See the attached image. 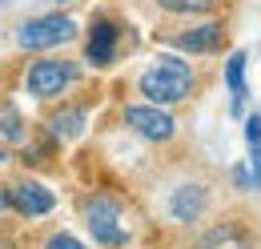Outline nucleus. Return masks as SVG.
I'll list each match as a JSON object with an SVG mask.
<instances>
[{"label":"nucleus","mask_w":261,"mask_h":249,"mask_svg":"<svg viewBox=\"0 0 261 249\" xmlns=\"http://www.w3.org/2000/svg\"><path fill=\"white\" fill-rule=\"evenodd\" d=\"M161 40H169L181 53H221L225 24L221 20H205V24H193V29H185V32H161Z\"/></svg>","instance_id":"nucleus-8"},{"label":"nucleus","mask_w":261,"mask_h":249,"mask_svg":"<svg viewBox=\"0 0 261 249\" xmlns=\"http://www.w3.org/2000/svg\"><path fill=\"white\" fill-rule=\"evenodd\" d=\"M121 121L129 124L137 137L153 141V145H165V141L177 137V121H173L165 109H157V105H125Z\"/></svg>","instance_id":"nucleus-6"},{"label":"nucleus","mask_w":261,"mask_h":249,"mask_svg":"<svg viewBox=\"0 0 261 249\" xmlns=\"http://www.w3.org/2000/svg\"><path fill=\"white\" fill-rule=\"evenodd\" d=\"M117 44H121V24L113 16L97 12L93 24H89V36H85V61L93 68H109L117 61Z\"/></svg>","instance_id":"nucleus-7"},{"label":"nucleus","mask_w":261,"mask_h":249,"mask_svg":"<svg viewBox=\"0 0 261 249\" xmlns=\"http://www.w3.org/2000/svg\"><path fill=\"white\" fill-rule=\"evenodd\" d=\"M57 4H68V0H57Z\"/></svg>","instance_id":"nucleus-19"},{"label":"nucleus","mask_w":261,"mask_h":249,"mask_svg":"<svg viewBox=\"0 0 261 249\" xmlns=\"http://www.w3.org/2000/svg\"><path fill=\"white\" fill-rule=\"evenodd\" d=\"M81 217L100 249H125L133 241V225L125 221V209L117 197H105V193L81 197Z\"/></svg>","instance_id":"nucleus-2"},{"label":"nucleus","mask_w":261,"mask_h":249,"mask_svg":"<svg viewBox=\"0 0 261 249\" xmlns=\"http://www.w3.org/2000/svg\"><path fill=\"white\" fill-rule=\"evenodd\" d=\"M0 161H4V149H0Z\"/></svg>","instance_id":"nucleus-20"},{"label":"nucleus","mask_w":261,"mask_h":249,"mask_svg":"<svg viewBox=\"0 0 261 249\" xmlns=\"http://www.w3.org/2000/svg\"><path fill=\"white\" fill-rule=\"evenodd\" d=\"M193 249H253V229L237 217H221L197 237Z\"/></svg>","instance_id":"nucleus-9"},{"label":"nucleus","mask_w":261,"mask_h":249,"mask_svg":"<svg viewBox=\"0 0 261 249\" xmlns=\"http://www.w3.org/2000/svg\"><path fill=\"white\" fill-rule=\"evenodd\" d=\"M249 149H253V157H249V177H253V185L261 189V141L249 145Z\"/></svg>","instance_id":"nucleus-16"},{"label":"nucleus","mask_w":261,"mask_h":249,"mask_svg":"<svg viewBox=\"0 0 261 249\" xmlns=\"http://www.w3.org/2000/svg\"><path fill=\"white\" fill-rule=\"evenodd\" d=\"M245 141H249V145L261 141V117H249V121H245Z\"/></svg>","instance_id":"nucleus-17"},{"label":"nucleus","mask_w":261,"mask_h":249,"mask_svg":"<svg viewBox=\"0 0 261 249\" xmlns=\"http://www.w3.org/2000/svg\"><path fill=\"white\" fill-rule=\"evenodd\" d=\"M0 137L8 145H24L29 141V129H24V117L16 113V105H0Z\"/></svg>","instance_id":"nucleus-13"},{"label":"nucleus","mask_w":261,"mask_h":249,"mask_svg":"<svg viewBox=\"0 0 261 249\" xmlns=\"http://www.w3.org/2000/svg\"><path fill=\"white\" fill-rule=\"evenodd\" d=\"M4 209H8V201H4V185H0V213H4Z\"/></svg>","instance_id":"nucleus-18"},{"label":"nucleus","mask_w":261,"mask_h":249,"mask_svg":"<svg viewBox=\"0 0 261 249\" xmlns=\"http://www.w3.org/2000/svg\"><path fill=\"white\" fill-rule=\"evenodd\" d=\"M85 117H89V109H85V105H61V109L48 117V129H53V137L72 141V137H81V133H85Z\"/></svg>","instance_id":"nucleus-11"},{"label":"nucleus","mask_w":261,"mask_h":249,"mask_svg":"<svg viewBox=\"0 0 261 249\" xmlns=\"http://www.w3.org/2000/svg\"><path fill=\"white\" fill-rule=\"evenodd\" d=\"M225 85H229V93H233V113H241V105H245V53H233L229 57Z\"/></svg>","instance_id":"nucleus-12"},{"label":"nucleus","mask_w":261,"mask_h":249,"mask_svg":"<svg viewBox=\"0 0 261 249\" xmlns=\"http://www.w3.org/2000/svg\"><path fill=\"white\" fill-rule=\"evenodd\" d=\"M221 0H157V8L173 12V16H201V12H213Z\"/></svg>","instance_id":"nucleus-14"},{"label":"nucleus","mask_w":261,"mask_h":249,"mask_svg":"<svg viewBox=\"0 0 261 249\" xmlns=\"http://www.w3.org/2000/svg\"><path fill=\"white\" fill-rule=\"evenodd\" d=\"M137 89L145 96V105H157V109L181 105V101L193 96V68H189V61H181L173 53H161L137 77Z\"/></svg>","instance_id":"nucleus-1"},{"label":"nucleus","mask_w":261,"mask_h":249,"mask_svg":"<svg viewBox=\"0 0 261 249\" xmlns=\"http://www.w3.org/2000/svg\"><path fill=\"white\" fill-rule=\"evenodd\" d=\"M68 40H76V20L72 16H61V12H48V16H33L16 29V44L20 48H33V53H44V48H61Z\"/></svg>","instance_id":"nucleus-4"},{"label":"nucleus","mask_w":261,"mask_h":249,"mask_svg":"<svg viewBox=\"0 0 261 249\" xmlns=\"http://www.w3.org/2000/svg\"><path fill=\"white\" fill-rule=\"evenodd\" d=\"M165 209H169V217L177 221V225H193V221H201L205 209H209V189L205 185H177L169 193Z\"/></svg>","instance_id":"nucleus-10"},{"label":"nucleus","mask_w":261,"mask_h":249,"mask_svg":"<svg viewBox=\"0 0 261 249\" xmlns=\"http://www.w3.org/2000/svg\"><path fill=\"white\" fill-rule=\"evenodd\" d=\"M76 77H81V64L76 61H68V57H40L24 72V89L36 101H53V96L68 93L76 85Z\"/></svg>","instance_id":"nucleus-3"},{"label":"nucleus","mask_w":261,"mask_h":249,"mask_svg":"<svg viewBox=\"0 0 261 249\" xmlns=\"http://www.w3.org/2000/svg\"><path fill=\"white\" fill-rule=\"evenodd\" d=\"M40 249H89V245H85L81 237H72L68 229H53V233L44 237V245H40Z\"/></svg>","instance_id":"nucleus-15"},{"label":"nucleus","mask_w":261,"mask_h":249,"mask_svg":"<svg viewBox=\"0 0 261 249\" xmlns=\"http://www.w3.org/2000/svg\"><path fill=\"white\" fill-rule=\"evenodd\" d=\"M4 201H8L12 213H20V217H29V221L44 217V213L57 209V193L44 189L40 181H33V177H16V181H8V185H4Z\"/></svg>","instance_id":"nucleus-5"}]
</instances>
